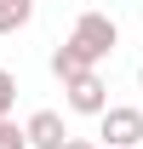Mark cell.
<instances>
[{"label": "cell", "instance_id": "6da1fadb", "mask_svg": "<svg viewBox=\"0 0 143 149\" xmlns=\"http://www.w3.org/2000/svg\"><path fill=\"white\" fill-rule=\"evenodd\" d=\"M74 46H80V57H86L92 69H97V63H103L109 52H115V46H120V23L109 17V12H80V17H74Z\"/></svg>", "mask_w": 143, "mask_h": 149}, {"label": "cell", "instance_id": "7a4b0ae2", "mask_svg": "<svg viewBox=\"0 0 143 149\" xmlns=\"http://www.w3.org/2000/svg\"><path fill=\"white\" fill-rule=\"evenodd\" d=\"M97 138H103L109 149H137V143H143V109L109 103V109L97 115Z\"/></svg>", "mask_w": 143, "mask_h": 149}, {"label": "cell", "instance_id": "3957f363", "mask_svg": "<svg viewBox=\"0 0 143 149\" xmlns=\"http://www.w3.org/2000/svg\"><path fill=\"white\" fill-rule=\"evenodd\" d=\"M63 103H69L74 115H103L109 109V86H103V74L97 69H80L63 80Z\"/></svg>", "mask_w": 143, "mask_h": 149}, {"label": "cell", "instance_id": "277c9868", "mask_svg": "<svg viewBox=\"0 0 143 149\" xmlns=\"http://www.w3.org/2000/svg\"><path fill=\"white\" fill-rule=\"evenodd\" d=\"M23 143H29V149H63V143H69L63 115H57V109H35L29 120H23Z\"/></svg>", "mask_w": 143, "mask_h": 149}, {"label": "cell", "instance_id": "5b68a950", "mask_svg": "<svg viewBox=\"0 0 143 149\" xmlns=\"http://www.w3.org/2000/svg\"><path fill=\"white\" fill-rule=\"evenodd\" d=\"M35 23V0H0V35H17Z\"/></svg>", "mask_w": 143, "mask_h": 149}, {"label": "cell", "instance_id": "8992f818", "mask_svg": "<svg viewBox=\"0 0 143 149\" xmlns=\"http://www.w3.org/2000/svg\"><path fill=\"white\" fill-rule=\"evenodd\" d=\"M80 69H92V63L80 57V46H74V40H63V46L52 52V74H57V80H69V74H80Z\"/></svg>", "mask_w": 143, "mask_h": 149}, {"label": "cell", "instance_id": "52a82bcc", "mask_svg": "<svg viewBox=\"0 0 143 149\" xmlns=\"http://www.w3.org/2000/svg\"><path fill=\"white\" fill-rule=\"evenodd\" d=\"M0 149H29L23 143V126L12 120V115H0Z\"/></svg>", "mask_w": 143, "mask_h": 149}, {"label": "cell", "instance_id": "ba28073f", "mask_svg": "<svg viewBox=\"0 0 143 149\" xmlns=\"http://www.w3.org/2000/svg\"><path fill=\"white\" fill-rule=\"evenodd\" d=\"M12 103H17V74L0 69V115H12Z\"/></svg>", "mask_w": 143, "mask_h": 149}, {"label": "cell", "instance_id": "9c48e42d", "mask_svg": "<svg viewBox=\"0 0 143 149\" xmlns=\"http://www.w3.org/2000/svg\"><path fill=\"white\" fill-rule=\"evenodd\" d=\"M63 149H97V143H92V138H69Z\"/></svg>", "mask_w": 143, "mask_h": 149}, {"label": "cell", "instance_id": "30bf717a", "mask_svg": "<svg viewBox=\"0 0 143 149\" xmlns=\"http://www.w3.org/2000/svg\"><path fill=\"white\" fill-rule=\"evenodd\" d=\"M137 92H143V63H137Z\"/></svg>", "mask_w": 143, "mask_h": 149}]
</instances>
